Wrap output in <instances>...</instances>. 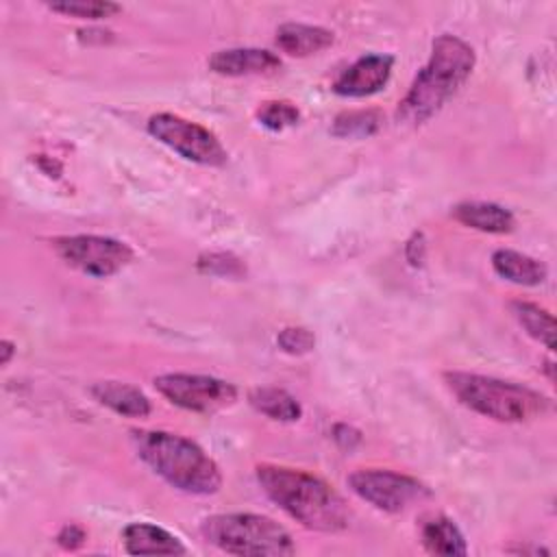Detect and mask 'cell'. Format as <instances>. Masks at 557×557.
I'll use <instances>...</instances> for the list:
<instances>
[{
	"label": "cell",
	"instance_id": "obj_1",
	"mask_svg": "<svg viewBox=\"0 0 557 557\" xmlns=\"http://www.w3.org/2000/svg\"><path fill=\"white\" fill-rule=\"evenodd\" d=\"M257 481L270 500L307 529L337 533L350 522L346 500L311 472L261 463L257 466Z\"/></svg>",
	"mask_w": 557,
	"mask_h": 557
},
{
	"label": "cell",
	"instance_id": "obj_2",
	"mask_svg": "<svg viewBox=\"0 0 557 557\" xmlns=\"http://www.w3.org/2000/svg\"><path fill=\"white\" fill-rule=\"evenodd\" d=\"M131 442L139 459L172 487L196 496L220 490L222 472L196 442L168 431H131Z\"/></svg>",
	"mask_w": 557,
	"mask_h": 557
},
{
	"label": "cell",
	"instance_id": "obj_3",
	"mask_svg": "<svg viewBox=\"0 0 557 557\" xmlns=\"http://www.w3.org/2000/svg\"><path fill=\"white\" fill-rule=\"evenodd\" d=\"M474 67V50L455 35H440L433 41L429 63L413 78L398 104V120L422 124L433 117L468 81Z\"/></svg>",
	"mask_w": 557,
	"mask_h": 557
},
{
	"label": "cell",
	"instance_id": "obj_4",
	"mask_svg": "<svg viewBox=\"0 0 557 557\" xmlns=\"http://www.w3.org/2000/svg\"><path fill=\"white\" fill-rule=\"evenodd\" d=\"M444 381L463 407L496 422H527L550 409L544 394L513 381L476 372H446Z\"/></svg>",
	"mask_w": 557,
	"mask_h": 557
},
{
	"label": "cell",
	"instance_id": "obj_5",
	"mask_svg": "<svg viewBox=\"0 0 557 557\" xmlns=\"http://www.w3.org/2000/svg\"><path fill=\"white\" fill-rule=\"evenodd\" d=\"M202 537L228 555H292L296 546L285 527L261 513L209 516Z\"/></svg>",
	"mask_w": 557,
	"mask_h": 557
},
{
	"label": "cell",
	"instance_id": "obj_6",
	"mask_svg": "<svg viewBox=\"0 0 557 557\" xmlns=\"http://www.w3.org/2000/svg\"><path fill=\"white\" fill-rule=\"evenodd\" d=\"M146 128L157 141H161L163 146H168L170 150H174L191 163L220 168L228 159L224 146L209 128L189 122L181 115L154 113L150 115Z\"/></svg>",
	"mask_w": 557,
	"mask_h": 557
},
{
	"label": "cell",
	"instance_id": "obj_7",
	"mask_svg": "<svg viewBox=\"0 0 557 557\" xmlns=\"http://www.w3.org/2000/svg\"><path fill=\"white\" fill-rule=\"evenodd\" d=\"M52 246L67 265L94 278L113 276L133 259L128 244L102 235H65Z\"/></svg>",
	"mask_w": 557,
	"mask_h": 557
},
{
	"label": "cell",
	"instance_id": "obj_8",
	"mask_svg": "<svg viewBox=\"0 0 557 557\" xmlns=\"http://www.w3.org/2000/svg\"><path fill=\"white\" fill-rule=\"evenodd\" d=\"M348 485L361 500L387 513H398L431 496L429 487L418 479L383 468L355 470L348 476Z\"/></svg>",
	"mask_w": 557,
	"mask_h": 557
},
{
	"label": "cell",
	"instance_id": "obj_9",
	"mask_svg": "<svg viewBox=\"0 0 557 557\" xmlns=\"http://www.w3.org/2000/svg\"><path fill=\"white\" fill-rule=\"evenodd\" d=\"M154 387L172 405L194 413H215L231 407L237 400L235 385L205 374H161L154 379Z\"/></svg>",
	"mask_w": 557,
	"mask_h": 557
},
{
	"label": "cell",
	"instance_id": "obj_10",
	"mask_svg": "<svg viewBox=\"0 0 557 557\" xmlns=\"http://www.w3.org/2000/svg\"><path fill=\"white\" fill-rule=\"evenodd\" d=\"M392 67L394 57L389 54H363L335 78L333 91L346 98L372 96L387 85Z\"/></svg>",
	"mask_w": 557,
	"mask_h": 557
},
{
	"label": "cell",
	"instance_id": "obj_11",
	"mask_svg": "<svg viewBox=\"0 0 557 557\" xmlns=\"http://www.w3.org/2000/svg\"><path fill=\"white\" fill-rule=\"evenodd\" d=\"M209 67L222 76L270 74L281 67V59L265 48H228L213 52Z\"/></svg>",
	"mask_w": 557,
	"mask_h": 557
},
{
	"label": "cell",
	"instance_id": "obj_12",
	"mask_svg": "<svg viewBox=\"0 0 557 557\" xmlns=\"http://www.w3.org/2000/svg\"><path fill=\"white\" fill-rule=\"evenodd\" d=\"M122 542L131 555H183L187 550L176 535L148 522L126 524Z\"/></svg>",
	"mask_w": 557,
	"mask_h": 557
},
{
	"label": "cell",
	"instance_id": "obj_13",
	"mask_svg": "<svg viewBox=\"0 0 557 557\" xmlns=\"http://www.w3.org/2000/svg\"><path fill=\"white\" fill-rule=\"evenodd\" d=\"M91 396L96 403L109 407L111 411L126 418H146L152 411L148 396L128 383L120 381H98L91 385Z\"/></svg>",
	"mask_w": 557,
	"mask_h": 557
},
{
	"label": "cell",
	"instance_id": "obj_14",
	"mask_svg": "<svg viewBox=\"0 0 557 557\" xmlns=\"http://www.w3.org/2000/svg\"><path fill=\"white\" fill-rule=\"evenodd\" d=\"M335 41L333 33L324 26L287 22L276 28V46L289 57H309Z\"/></svg>",
	"mask_w": 557,
	"mask_h": 557
},
{
	"label": "cell",
	"instance_id": "obj_15",
	"mask_svg": "<svg viewBox=\"0 0 557 557\" xmlns=\"http://www.w3.org/2000/svg\"><path fill=\"white\" fill-rule=\"evenodd\" d=\"M453 218L463 226H470L483 233H494V235L511 233L516 226L513 213L496 202H479V200L459 202L453 209Z\"/></svg>",
	"mask_w": 557,
	"mask_h": 557
},
{
	"label": "cell",
	"instance_id": "obj_16",
	"mask_svg": "<svg viewBox=\"0 0 557 557\" xmlns=\"http://www.w3.org/2000/svg\"><path fill=\"white\" fill-rule=\"evenodd\" d=\"M492 268L500 278L516 283V285H527V287L544 283V278L548 274V270L542 261H537L529 255H522L518 250H509V248L494 250Z\"/></svg>",
	"mask_w": 557,
	"mask_h": 557
},
{
	"label": "cell",
	"instance_id": "obj_17",
	"mask_svg": "<svg viewBox=\"0 0 557 557\" xmlns=\"http://www.w3.org/2000/svg\"><path fill=\"white\" fill-rule=\"evenodd\" d=\"M420 537L429 553L433 555H466L468 546L463 540V533L457 529V524L442 516H429L420 524Z\"/></svg>",
	"mask_w": 557,
	"mask_h": 557
},
{
	"label": "cell",
	"instance_id": "obj_18",
	"mask_svg": "<svg viewBox=\"0 0 557 557\" xmlns=\"http://www.w3.org/2000/svg\"><path fill=\"white\" fill-rule=\"evenodd\" d=\"M248 400L259 413L268 416L270 420L296 422L302 416L300 403L281 387H255L248 394Z\"/></svg>",
	"mask_w": 557,
	"mask_h": 557
},
{
	"label": "cell",
	"instance_id": "obj_19",
	"mask_svg": "<svg viewBox=\"0 0 557 557\" xmlns=\"http://www.w3.org/2000/svg\"><path fill=\"white\" fill-rule=\"evenodd\" d=\"M509 309L518 320V324L527 331V335L544 344L548 350L555 348V320L546 309L529 300H513Z\"/></svg>",
	"mask_w": 557,
	"mask_h": 557
},
{
	"label": "cell",
	"instance_id": "obj_20",
	"mask_svg": "<svg viewBox=\"0 0 557 557\" xmlns=\"http://www.w3.org/2000/svg\"><path fill=\"white\" fill-rule=\"evenodd\" d=\"M381 126L376 111H344L333 122L335 137H368Z\"/></svg>",
	"mask_w": 557,
	"mask_h": 557
},
{
	"label": "cell",
	"instance_id": "obj_21",
	"mask_svg": "<svg viewBox=\"0 0 557 557\" xmlns=\"http://www.w3.org/2000/svg\"><path fill=\"white\" fill-rule=\"evenodd\" d=\"M48 9L70 17L102 20V17L115 15L120 11V4L107 2V0H61V2H50Z\"/></svg>",
	"mask_w": 557,
	"mask_h": 557
},
{
	"label": "cell",
	"instance_id": "obj_22",
	"mask_svg": "<svg viewBox=\"0 0 557 557\" xmlns=\"http://www.w3.org/2000/svg\"><path fill=\"white\" fill-rule=\"evenodd\" d=\"M298 117L300 111L287 100H268L257 109V120L270 131H283L287 126H294Z\"/></svg>",
	"mask_w": 557,
	"mask_h": 557
},
{
	"label": "cell",
	"instance_id": "obj_23",
	"mask_svg": "<svg viewBox=\"0 0 557 557\" xmlns=\"http://www.w3.org/2000/svg\"><path fill=\"white\" fill-rule=\"evenodd\" d=\"M281 350L289 352V355H305L311 352L315 346V337L311 331L302 329V326H287L278 333L276 337Z\"/></svg>",
	"mask_w": 557,
	"mask_h": 557
},
{
	"label": "cell",
	"instance_id": "obj_24",
	"mask_svg": "<svg viewBox=\"0 0 557 557\" xmlns=\"http://www.w3.org/2000/svg\"><path fill=\"white\" fill-rule=\"evenodd\" d=\"M198 268H200V272L218 274V276H239L244 272L239 259H235L233 255H226V252H211V255L200 257Z\"/></svg>",
	"mask_w": 557,
	"mask_h": 557
},
{
	"label": "cell",
	"instance_id": "obj_25",
	"mask_svg": "<svg viewBox=\"0 0 557 557\" xmlns=\"http://www.w3.org/2000/svg\"><path fill=\"white\" fill-rule=\"evenodd\" d=\"M85 540H87L85 529L78 527V524H65V527L59 531V535H57V542H59L63 548H67V550H74V548L83 546Z\"/></svg>",
	"mask_w": 557,
	"mask_h": 557
},
{
	"label": "cell",
	"instance_id": "obj_26",
	"mask_svg": "<svg viewBox=\"0 0 557 557\" xmlns=\"http://www.w3.org/2000/svg\"><path fill=\"white\" fill-rule=\"evenodd\" d=\"M0 363L2 366H9V361H11V357H13V352H15V346H13V342H9V339H2L0 342Z\"/></svg>",
	"mask_w": 557,
	"mask_h": 557
}]
</instances>
